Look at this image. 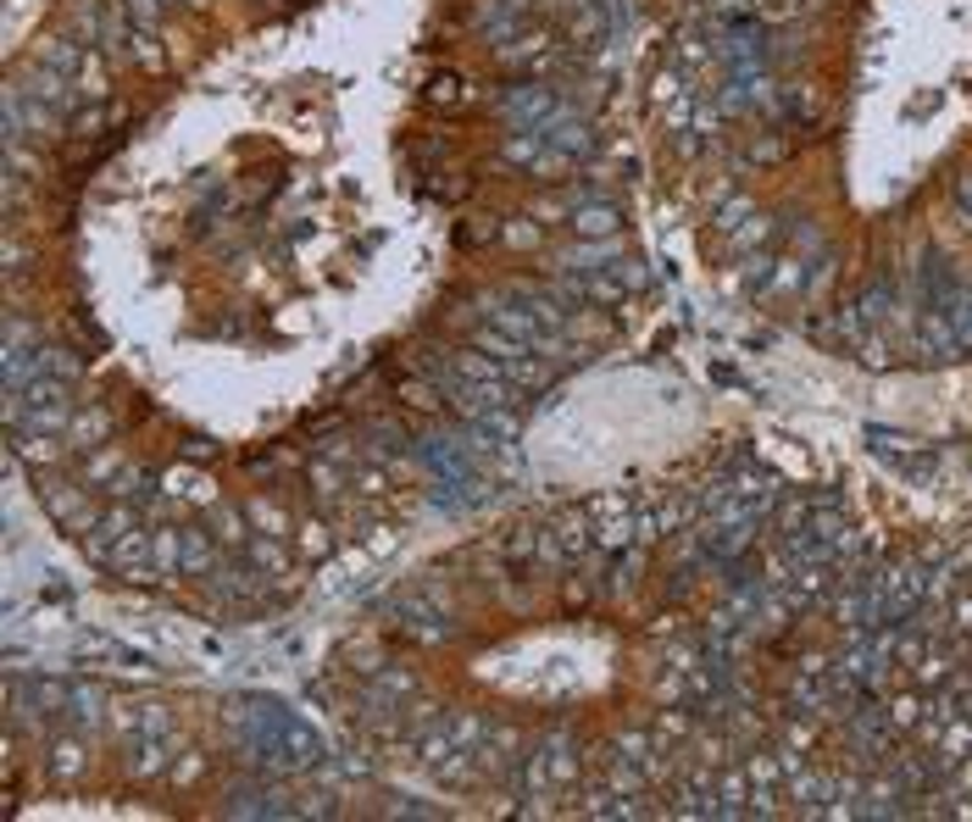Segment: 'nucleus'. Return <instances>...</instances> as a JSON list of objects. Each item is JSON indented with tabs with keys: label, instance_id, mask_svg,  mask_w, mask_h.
Masks as SVG:
<instances>
[{
	"label": "nucleus",
	"instance_id": "13",
	"mask_svg": "<svg viewBox=\"0 0 972 822\" xmlns=\"http://www.w3.org/2000/svg\"><path fill=\"white\" fill-rule=\"evenodd\" d=\"M795 7H800V0H750V12L761 23H784V17H795Z\"/></svg>",
	"mask_w": 972,
	"mask_h": 822
},
{
	"label": "nucleus",
	"instance_id": "6",
	"mask_svg": "<svg viewBox=\"0 0 972 822\" xmlns=\"http://www.w3.org/2000/svg\"><path fill=\"white\" fill-rule=\"evenodd\" d=\"M184 572H217V534L184 528Z\"/></svg>",
	"mask_w": 972,
	"mask_h": 822
},
{
	"label": "nucleus",
	"instance_id": "5",
	"mask_svg": "<svg viewBox=\"0 0 972 822\" xmlns=\"http://www.w3.org/2000/svg\"><path fill=\"white\" fill-rule=\"evenodd\" d=\"M245 517H251L256 534H273V540H289V534H295V517H289L278 501H262V495H256V501L245 506Z\"/></svg>",
	"mask_w": 972,
	"mask_h": 822
},
{
	"label": "nucleus",
	"instance_id": "3",
	"mask_svg": "<svg viewBox=\"0 0 972 822\" xmlns=\"http://www.w3.org/2000/svg\"><path fill=\"white\" fill-rule=\"evenodd\" d=\"M567 223H572V233L578 239H611L617 233V206L611 201H578L572 212H567Z\"/></svg>",
	"mask_w": 972,
	"mask_h": 822
},
{
	"label": "nucleus",
	"instance_id": "14",
	"mask_svg": "<svg viewBox=\"0 0 972 822\" xmlns=\"http://www.w3.org/2000/svg\"><path fill=\"white\" fill-rule=\"evenodd\" d=\"M112 472H117V451H101V456H94V461L84 467V478H89V483H101V478H112Z\"/></svg>",
	"mask_w": 972,
	"mask_h": 822
},
{
	"label": "nucleus",
	"instance_id": "8",
	"mask_svg": "<svg viewBox=\"0 0 972 822\" xmlns=\"http://www.w3.org/2000/svg\"><path fill=\"white\" fill-rule=\"evenodd\" d=\"M162 483H167V495H178V501H201V506H212V483H206L201 472L178 467V472H167Z\"/></svg>",
	"mask_w": 972,
	"mask_h": 822
},
{
	"label": "nucleus",
	"instance_id": "1",
	"mask_svg": "<svg viewBox=\"0 0 972 822\" xmlns=\"http://www.w3.org/2000/svg\"><path fill=\"white\" fill-rule=\"evenodd\" d=\"M39 495H45V506H51V517H56L62 528H73V534H89V528L101 522V517L89 511V501H84L78 483H39Z\"/></svg>",
	"mask_w": 972,
	"mask_h": 822
},
{
	"label": "nucleus",
	"instance_id": "12",
	"mask_svg": "<svg viewBox=\"0 0 972 822\" xmlns=\"http://www.w3.org/2000/svg\"><path fill=\"white\" fill-rule=\"evenodd\" d=\"M123 17L134 28H156L162 23V0H123Z\"/></svg>",
	"mask_w": 972,
	"mask_h": 822
},
{
	"label": "nucleus",
	"instance_id": "15",
	"mask_svg": "<svg viewBox=\"0 0 972 822\" xmlns=\"http://www.w3.org/2000/svg\"><path fill=\"white\" fill-rule=\"evenodd\" d=\"M506 239H512V245H533V239H540V228H533V223L522 217V223H512V228H506Z\"/></svg>",
	"mask_w": 972,
	"mask_h": 822
},
{
	"label": "nucleus",
	"instance_id": "4",
	"mask_svg": "<svg viewBox=\"0 0 972 822\" xmlns=\"http://www.w3.org/2000/svg\"><path fill=\"white\" fill-rule=\"evenodd\" d=\"M128 767H134V779H156V772L167 767V756H173V739L167 734H139L134 745H128Z\"/></svg>",
	"mask_w": 972,
	"mask_h": 822
},
{
	"label": "nucleus",
	"instance_id": "10",
	"mask_svg": "<svg viewBox=\"0 0 972 822\" xmlns=\"http://www.w3.org/2000/svg\"><path fill=\"white\" fill-rule=\"evenodd\" d=\"M295 545H301V551H306L312 561H323V556L333 551V534H328L323 522H306V528H295Z\"/></svg>",
	"mask_w": 972,
	"mask_h": 822
},
{
	"label": "nucleus",
	"instance_id": "16",
	"mask_svg": "<svg viewBox=\"0 0 972 822\" xmlns=\"http://www.w3.org/2000/svg\"><path fill=\"white\" fill-rule=\"evenodd\" d=\"M956 206L972 217V173H961V178H956Z\"/></svg>",
	"mask_w": 972,
	"mask_h": 822
},
{
	"label": "nucleus",
	"instance_id": "11",
	"mask_svg": "<svg viewBox=\"0 0 972 822\" xmlns=\"http://www.w3.org/2000/svg\"><path fill=\"white\" fill-rule=\"evenodd\" d=\"M51 772H56L62 784H67V779H78V772H84V750H78L73 739H62V745L51 750Z\"/></svg>",
	"mask_w": 972,
	"mask_h": 822
},
{
	"label": "nucleus",
	"instance_id": "7",
	"mask_svg": "<svg viewBox=\"0 0 972 822\" xmlns=\"http://www.w3.org/2000/svg\"><path fill=\"white\" fill-rule=\"evenodd\" d=\"M67 433H73L78 445H101L106 433H112V412H106V406H84V412L73 417V428H67Z\"/></svg>",
	"mask_w": 972,
	"mask_h": 822
},
{
	"label": "nucleus",
	"instance_id": "9",
	"mask_svg": "<svg viewBox=\"0 0 972 822\" xmlns=\"http://www.w3.org/2000/svg\"><path fill=\"white\" fill-rule=\"evenodd\" d=\"M245 522H251L245 511H228V506H217V511H212V534H217L223 545H251Z\"/></svg>",
	"mask_w": 972,
	"mask_h": 822
},
{
	"label": "nucleus",
	"instance_id": "2",
	"mask_svg": "<svg viewBox=\"0 0 972 822\" xmlns=\"http://www.w3.org/2000/svg\"><path fill=\"white\" fill-rule=\"evenodd\" d=\"M551 112H556V94H551V89H540V84L506 89V123H512V128H540Z\"/></svg>",
	"mask_w": 972,
	"mask_h": 822
}]
</instances>
